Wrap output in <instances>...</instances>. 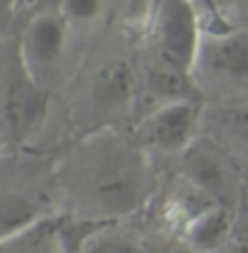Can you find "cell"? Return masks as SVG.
Here are the masks:
<instances>
[{"label":"cell","instance_id":"cell-7","mask_svg":"<svg viewBox=\"0 0 248 253\" xmlns=\"http://www.w3.org/2000/svg\"><path fill=\"white\" fill-rule=\"evenodd\" d=\"M195 76L226 88L248 85V32L234 27L221 34H205Z\"/></svg>","mask_w":248,"mask_h":253},{"label":"cell","instance_id":"cell-3","mask_svg":"<svg viewBox=\"0 0 248 253\" xmlns=\"http://www.w3.org/2000/svg\"><path fill=\"white\" fill-rule=\"evenodd\" d=\"M49 110V90L32 76L22 59L17 39L2 44V81H0V112H2V146L17 151L41 126Z\"/></svg>","mask_w":248,"mask_h":253},{"label":"cell","instance_id":"cell-4","mask_svg":"<svg viewBox=\"0 0 248 253\" xmlns=\"http://www.w3.org/2000/svg\"><path fill=\"white\" fill-rule=\"evenodd\" d=\"M202 37L205 30L195 0H151L146 15V44L151 63L195 78Z\"/></svg>","mask_w":248,"mask_h":253},{"label":"cell","instance_id":"cell-16","mask_svg":"<svg viewBox=\"0 0 248 253\" xmlns=\"http://www.w3.org/2000/svg\"><path fill=\"white\" fill-rule=\"evenodd\" d=\"M229 253H248V217L236 221V231L229 244Z\"/></svg>","mask_w":248,"mask_h":253},{"label":"cell","instance_id":"cell-9","mask_svg":"<svg viewBox=\"0 0 248 253\" xmlns=\"http://www.w3.org/2000/svg\"><path fill=\"white\" fill-rule=\"evenodd\" d=\"M236 221L239 219L234 214V207L217 202L190 221L183 229V234L178 236V241L195 251H229V244L236 231Z\"/></svg>","mask_w":248,"mask_h":253},{"label":"cell","instance_id":"cell-1","mask_svg":"<svg viewBox=\"0 0 248 253\" xmlns=\"http://www.w3.org/2000/svg\"><path fill=\"white\" fill-rule=\"evenodd\" d=\"M59 200L85 221H117L136 212L154 190L149 151L115 129H97L59 161Z\"/></svg>","mask_w":248,"mask_h":253},{"label":"cell","instance_id":"cell-15","mask_svg":"<svg viewBox=\"0 0 248 253\" xmlns=\"http://www.w3.org/2000/svg\"><path fill=\"white\" fill-rule=\"evenodd\" d=\"M224 126H226V131L236 141H241L244 146H248V100L229 107L224 112Z\"/></svg>","mask_w":248,"mask_h":253},{"label":"cell","instance_id":"cell-12","mask_svg":"<svg viewBox=\"0 0 248 253\" xmlns=\"http://www.w3.org/2000/svg\"><path fill=\"white\" fill-rule=\"evenodd\" d=\"M71 253H149V249L117 221H97L81 234H71Z\"/></svg>","mask_w":248,"mask_h":253},{"label":"cell","instance_id":"cell-5","mask_svg":"<svg viewBox=\"0 0 248 253\" xmlns=\"http://www.w3.org/2000/svg\"><path fill=\"white\" fill-rule=\"evenodd\" d=\"M68 27L71 22L61 10H44L34 15L17 37L27 68L46 90L63 76L68 59Z\"/></svg>","mask_w":248,"mask_h":253},{"label":"cell","instance_id":"cell-11","mask_svg":"<svg viewBox=\"0 0 248 253\" xmlns=\"http://www.w3.org/2000/svg\"><path fill=\"white\" fill-rule=\"evenodd\" d=\"M0 253H71L68 229L59 219L46 217L27 229L2 236Z\"/></svg>","mask_w":248,"mask_h":253},{"label":"cell","instance_id":"cell-6","mask_svg":"<svg viewBox=\"0 0 248 253\" xmlns=\"http://www.w3.org/2000/svg\"><path fill=\"white\" fill-rule=\"evenodd\" d=\"M200 110L202 107L195 97L163 102L154 110L144 112V117L134 126V136L146 151L183 154L197 139Z\"/></svg>","mask_w":248,"mask_h":253},{"label":"cell","instance_id":"cell-2","mask_svg":"<svg viewBox=\"0 0 248 253\" xmlns=\"http://www.w3.org/2000/svg\"><path fill=\"white\" fill-rule=\"evenodd\" d=\"M59 195L56 163L49 166L41 158L17 151H5L2 173V236L27 229L51 217L54 200Z\"/></svg>","mask_w":248,"mask_h":253},{"label":"cell","instance_id":"cell-14","mask_svg":"<svg viewBox=\"0 0 248 253\" xmlns=\"http://www.w3.org/2000/svg\"><path fill=\"white\" fill-rule=\"evenodd\" d=\"M105 2L107 0H63L61 12L71 25H85L105 10Z\"/></svg>","mask_w":248,"mask_h":253},{"label":"cell","instance_id":"cell-8","mask_svg":"<svg viewBox=\"0 0 248 253\" xmlns=\"http://www.w3.org/2000/svg\"><path fill=\"white\" fill-rule=\"evenodd\" d=\"M180 156H183V178L202 188L214 200L234 207V195H236L234 170L226 163V158L219 154V149H214L209 141L195 139Z\"/></svg>","mask_w":248,"mask_h":253},{"label":"cell","instance_id":"cell-18","mask_svg":"<svg viewBox=\"0 0 248 253\" xmlns=\"http://www.w3.org/2000/svg\"><path fill=\"white\" fill-rule=\"evenodd\" d=\"M168 253H207V251H195V249H190L185 244H180L178 249H173V251H168ZM217 253H229V251H217Z\"/></svg>","mask_w":248,"mask_h":253},{"label":"cell","instance_id":"cell-13","mask_svg":"<svg viewBox=\"0 0 248 253\" xmlns=\"http://www.w3.org/2000/svg\"><path fill=\"white\" fill-rule=\"evenodd\" d=\"M219 200H214L212 195H207L202 188H197L195 183L183 178V183L168 195V200L163 205V221L175 236H180L183 229L197 214H202L207 207H212Z\"/></svg>","mask_w":248,"mask_h":253},{"label":"cell","instance_id":"cell-10","mask_svg":"<svg viewBox=\"0 0 248 253\" xmlns=\"http://www.w3.org/2000/svg\"><path fill=\"white\" fill-rule=\"evenodd\" d=\"M93 100L105 110H124L139 93V76L126 59H115L97 68L93 78Z\"/></svg>","mask_w":248,"mask_h":253},{"label":"cell","instance_id":"cell-17","mask_svg":"<svg viewBox=\"0 0 248 253\" xmlns=\"http://www.w3.org/2000/svg\"><path fill=\"white\" fill-rule=\"evenodd\" d=\"M217 5L224 10V15L234 22V17H246L248 0H217Z\"/></svg>","mask_w":248,"mask_h":253}]
</instances>
